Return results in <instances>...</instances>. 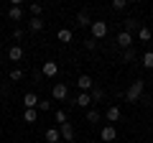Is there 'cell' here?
Masks as SVG:
<instances>
[{
	"mask_svg": "<svg viewBox=\"0 0 153 143\" xmlns=\"http://www.w3.org/2000/svg\"><path fill=\"white\" fill-rule=\"evenodd\" d=\"M143 89H146V82H143V79H133L130 87L125 89V100L128 102H138V100L143 97Z\"/></svg>",
	"mask_w": 153,
	"mask_h": 143,
	"instance_id": "obj_1",
	"label": "cell"
},
{
	"mask_svg": "<svg viewBox=\"0 0 153 143\" xmlns=\"http://www.w3.org/2000/svg\"><path fill=\"white\" fill-rule=\"evenodd\" d=\"M89 31H92V39H105V36H107V31H110V26H107V21H92V28H89Z\"/></svg>",
	"mask_w": 153,
	"mask_h": 143,
	"instance_id": "obj_2",
	"label": "cell"
},
{
	"mask_svg": "<svg viewBox=\"0 0 153 143\" xmlns=\"http://www.w3.org/2000/svg\"><path fill=\"white\" fill-rule=\"evenodd\" d=\"M115 44L120 46L123 51H125V49H133V44H135V41H133V33H128V31H120V33H117V39H115Z\"/></svg>",
	"mask_w": 153,
	"mask_h": 143,
	"instance_id": "obj_3",
	"label": "cell"
},
{
	"mask_svg": "<svg viewBox=\"0 0 153 143\" xmlns=\"http://www.w3.org/2000/svg\"><path fill=\"white\" fill-rule=\"evenodd\" d=\"M38 102H41V100H38L36 92H26L23 95V107H26V110H38Z\"/></svg>",
	"mask_w": 153,
	"mask_h": 143,
	"instance_id": "obj_4",
	"label": "cell"
},
{
	"mask_svg": "<svg viewBox=\"0 0 153 143\" xmlns=\"http://www.w3.org/2000/svg\"><path fill=\"white\" fill-rule=\"evenodd\" d=\"M76 87L82 89V92H92L94 89V79L89 77V74H82V77L76 79Z\"/></svg>",
	"mask_w": 153,
	"mask_h": 143,
	"instance_id": "obj_5",
	"label": "cell"
},
{
	"mask_svg": "<svg viewBox=\"0 0 153 143\" xmlns=\"http://www.w3.org/2000/svg\"><path fill=\"white\" fill-rule=\"evenodd\" d=\"M51 95H54V100H59V102H61V100H66V97H69V87H66L64 82H59V84H54Z\"/></svg>",
	"mask_w": 153,
	"mask_h": 143,
	"instance_id": "obj_6",
	"label": "cell"
},
{
	"mask_svg": "<svg viewBox=\"0 0 153 143\" xmlns=\"http://www.w3.org/2000/svg\"><path fill=\"white\" fill-rule=\"evenodd\" d=\"M100 138H102L105 143H112L115 138H117V130H115V125H110V123H107V125L100 130Z\"/></svg>",
	"mask_w": 153,
	"mask_h": 143,
	"instance_id": "obj_7",
	"label": "cell"
},
{
	"mask_svg": "<svg viewBox=\"0 0 153 143\" xmlns=\"http://www.w3.org/2000/svg\"><path fill=\"white\" fill-rule=\"evenodd\" d=\"M74 105H76V107H84V110H87L89 105H94V102H92V95H89V92H79V95L74 97Z\"/></svg>",
	"mask_w": 153,
	"mask_h": 143,
	"instance_id": "obj_8",
	"label": "cell"
},
{
	"mask_svg": "<svg viewBox=\"0 0 153 143\" xmlns=\"http://www.w3.org/2000/svg\"><path fill=\"white\" fill-rule=\"evenodd\" d=\"M41 74H44V77H56V74H59V64H56V61H44Z\"/></svg>",
	"mask_w": 153,
	"mask_h": 143,
	"instance_id": "obj_9",
	"label": "cell"
},
{
	"mask_svg": "<svg viewBox=\"0 0 153 143\" xmlns=\"http://www.w3.org/2000/svg\"><path fill=\"white\" fill-rule=\"evenodd\" d=\"M59 133H61V138H64L66 143L74 141V125H71V123H64V125H59Z\"/></svg>",
	"mask_w": 153,
	"mask_h": 143,
	"instance_id": "obj_10",
	"label": "cell"
},
{
	"mask_svg": "<svg viewBox=\"0 0 153 143\" xmlns=\"http://www.w3.org/2000/svg\"><path fill=\"white\" fill-rule=\"evenodd\" d=\"M120 115H123V112H120V107H115V105H110V107H107V112H105L107 123H117V120H120Z\"/></svg>",
	"mask_w": 153,
	"mask_h": 143,
	"instance_id": "obj_11",
	"label": "cell"
},
{
	"mask_svg": "<svg viewBox=\"0 0 153 143\" xmlns=\"http://www.w3.org/2000/svg\"><path fill=\"white\" fill-rule=\"evenodd\" d=\"M44 26H46V21H44V18H31V21H28V31H33V33L44 31Z\"/></svg>",
	"mask_w": 153,
	"mask_h": 143,
	"instance_id": "obj_12",
	"label": "cell"
},
{
	"mask_svg": "<svg viewBox=\"0 0 153 143\" xmlns=\"http://www.w3.org/2000/svg\"><path fill=\"white\" fill-rule=\"evenodd\" d=\"M74 23H76L79 28H87V26L92 28V21H89V16H87L84 10H79V13H76V21H74Z\"/></svg>",
	"mask_w": 153,
	"mask_h": 143,
	"instance_id": "obj_13",
	"label": "cell"
},
{
	"mask_svg": "<svg viewBox=\"0 0 153 143\" xmlns=\"http://www.w3.org/2000/svg\"><path fill=\"white\" fill-rule=\"evenodd\" d=\"M140 21H138V18H125V31L128 33H133V31H140Z\"/></svg>",
	"mask_w": 153,
	"mask_h": 143,
	"instance_id": "obj_14",
	"label": "cell"
},
{
	"mask_svg": "<svg viewBox=\"0 0 153 143\" xmlns=\"http://www.w3.org/2000/svg\"><path fill=\"white\" fill-rule=\"evenodd\" d=\"M8 59L10 61H21L23 59V49L21 46H10V49H8Z\"/></svg>",
	"mask_w": 153,
	"mask_h": 143,
	"instance_id": "obj_15",
	"label": "cell"
},
{
	"mask_svg": "<svg viewBox=\"0 0 153 143\" xmlns=\"http://www.w3.org/2000/svg\"><path fill=\"white\" fill-rule=\"evenodd\" d=\"M8 18H10V21H23V8H21V5H10Z\"/></svg>",
	"mask_w": 153,
	"mask_h": 143,
	"instance_id": "obj_16",
	"label": "cell"
},
{
	"mask_svg": "<svg viewBox=\"0 0 153 143\" xmlns=\"http://www.w3.org/2000/svg\"><path fill=\"white\" fill-rule=\"evenodd\" d=\"M56 39H59L61 44H71V39H74V33H71L69 28H61V31L56 33Z\"/></svg>",
	"mask_w": 153,
	"mask_h": 143,
	"instance_id": "obj_17",
	"label": "cell"
},
{
	"mask_svg": "<svg viewBox=\"0 0 153 143\" xmlns=\"http://www.w3.org/2000/svg\"><path fill=\"white\" fill-rule=\"evenodd\" d=\"M59 138H61L59 128H46V141L49 143H59Z\"/></svg>",
	"mask_w": 153,
	"mask_h": 143,
	"instance_id": "obj_18",
	"label": "cell"
},
{
	"mask_svg": "<svg viewBox=\"0 0 153 143\" xmlns=\"http://www.w3.org/2000/svg\"><path fill=\"white\" fill-rule=\"evenodd\" d=\"M36 118H38V110H23V120H26L28 125H33Z\"/></svg>",
	"mask_w": 153,
	"mask_h": 143,
	"instance_id": "obj_19",
	"label": "cell"
},
{
	"mask_svg": "<svg viewBox=\"0 0 153 143\" xmlns=\"http://www.w3.org/2000/svg\"><path fill=\"white\" fill-rule=\"evenodd\" d=\"M28 10H31V18H41L44 5H41V3H31V8H28Z\"/></svg>",
	"mask_w": 153,
	"mask_h": 143,
	"instance_id": "obj_20",
	"label": "cell"
},
{
	"mask_svg": "<svg viewBox=\"0 0 153 143\" xmlns=\"http://www.w3.org/2000/svg\"><path fill=\"white\" fill-rule=\"evenodd\" d=\"M89 95H92V102H102V100H105V89L102 87H94Z\"/></svg>",
	"mask_w": 153,
	"mask_h": 143,
	"instance_id": "obj_21",
	"label": "cell"
},
{
	"mask_svg": "<svg viewBox=\"0 0 153 143\" xmlns=\"http://www.w3.org/2000/svg\"><path fill=\"white\" fill-rule=\"evenodd\" d=\"M143 66L146 69H153V51H146L143 54Z\"/></svg>",
	"mask_w": 153,
	"mask_h": 143,
	"instance_id": "obj_22",
	"label": "cell"
},
{
	"mask_svg": "<svg viewBox=\"0 0 153 143\" xmlns=\"http://www.w3.org/2000/svg\"><path fill=\"white\" fill-rule=\"evenodd\" d=\"M138 39H140V41H151V28L143 26L140 31H138Z\"/></svg>",
	"mask_w": 153,
	"mask_h": 143,
	"instance_id": "obj_23",
	"label": "cell"
},
{
	"mask_svg": "<svg viewBox=\"0 0 153 143\" xmlns=\"http://www.w3.org/2000/svg\"><path fill=\"white\" fill-rule=\"evenodd\" d=\"M123 61H125V64L135 61V51H133V49H125V51H123Z\"/></svg>",
	"mask_w": 153,
	"mask_h": 143,
	"instance_id": "obj_24",
	"label": "cell"
},
{
	"mask_svg": "<svg viewBox=\"0 0 153 143\" xmlns=\"http://www.w3.org/2000/svg\"><path fill=\"white\" fill-rule=\"evenodd\" d=\"M54 118H56V123H59V125L69 123V118H66V112H64V110H56V115H54Z\"/></svg>",
	"mask_w": 153,
	"mask_h": 143,
	"instance_id": "obj_25",
	"label": "cell"
},
{
	"mask_svg": "<svg viewBox=\"0 0 153 143\" xmlns=\"http://www.w3.org/2000/svg\"><path fill=\"white\" fill-rule=\"evenodd\" d=\"M112 8H115V10H125V8H128V0H112Z\"/></svg>",
	"mask_w": 153,
	"mask_h": 143,
	"instance_id": "obj_26",
	"label": "cell"
},
{
	"mask_svg": "<svg viewBox=\"0 0 153 143\" xmlns=\"http://www.w3.org/2000/svg\"><path fill=\"white\" fill-rule=\"evenodd\" d=\"M100 120V112L97 110H87V123H97Z\"/></svg>",
	"mask_w": 153,
	"mask_h": 143,
	"instance_id": "obj_27",
	"label": "cell"
},
{
	"mask_svg": "<svg viewBox=\"0 0 153 143\" xmlns=\"http://www.w3.org/2000/svg\"><path fill=\"white\" fill-rule=\"evenodd\" d=\"M84 49H87V51H94V49H97V39H87V41H84Z\"/></svg>",
	"mask_w": 153,
	"mask_h": 143,
	"instance_id": "obj_28",
	"label": "cell"
},
{
	"mask_svg": "<svg viewBox=\"0 0 153 143\" xmlns=\"http://www.w3.org/2000/svg\"><path fill=\"white\" fill-rule=\"evenodd\" d=\"M10 79H13V82H18V79H23V72H21V69H13V72H10Z\"/></svg>",
	"mask_w": 153,
	"mask_h": 143,
	"instance_id": "obj_29",
	"label": "cell"
},
{
	"mask_svg": "<svg viewBox=\"0 0 153 143\" xmlns=\"http://www.w3.org/2000/svg\"><path fill=\"white\" fill-rule=\"evenodd\" d=\"M49 107H51V102H46V100H41V102H38V110H41V112H46Z\"/></svg>",
	"mask_w": 153,
	"mask_h": 143,
	"instance_id": "obj_30",
	"label": "cell"
},
{
	"mask_svg": "<svg viewBox=\"0 0 153 143\" xmlns=\"http://www.w3.org/2000/svg\"><path fill=\"white\" fill-rule=\"evenodd\" d=\"M23 36H26V33H23L21 28H16V31H13V39H23Z\"/></svg>",
	"mask_w": 153,
	"mask_h": 143,
	"instance_id": "obj_31",
	"label": "cell"
},
{
	"mask_svg": "<svg viewBox=\"0 0 153 143\" xmlns=\"http://www.w3.org/2000/svg\"><path fill=\"white\" fill-rule=\"evenodd\" d=\"M151 136H153V123H151Z\"/></svg>",
	"mask_w": 153,
	"mask_h": 143,
	"instance_id": "obj_32",
	"label": "cell"
}]
</instances>
